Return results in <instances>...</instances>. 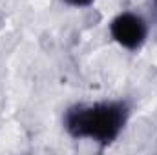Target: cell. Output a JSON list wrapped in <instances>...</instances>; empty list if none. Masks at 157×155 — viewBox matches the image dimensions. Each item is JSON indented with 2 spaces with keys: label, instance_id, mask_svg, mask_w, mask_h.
<instances>
[{
  "label": "cell",
  "instance_id": "cell-1",
  "mask_svg": "<svg viewBox=\"0 0 157 155\" xmlns=\"http://www.w3.org/2000/svg\"><path fill=\"white\" fill-rule=\"evenodd\" d=\"M128 115L130 106L122 100L78 104L68 110L64 126L75 139H91L106 146L121 135Z\"/></svg>",
  "mask_w": 157,
  "mask_h": 155
},
{
  "label": "cell",
  "instance_id": "cell-2",
  "mask_svg": "<svg viewBox=\"0 0 157 155\" xmlns=\"http://www.w3.org/2000/svg\"><path fill=\"white\" fill-rule=\"evenodd\" d=\"M110 33L126 49H139L148 35V26L143 17L135 13H122L113 18L110 26Z\"/></svg>",
  "mask_w": 157,
  "mask_h": 155
},
{
  "label": "cell",
  "instance_id": "cell-3",
  "mask_svg": "<svg viewBox=\"0 0 157 155\" xmlns=\"http://www.w3.org/2000/svg\"><path fill=\"white\" fill-rule=\"evenodd\" d=\"M66 4H70V6H77V7H84V6H90L93 0H64Z\"/></svg>",
  "mask_w": 157,
  "mask_h": 155
}]
</instances>
